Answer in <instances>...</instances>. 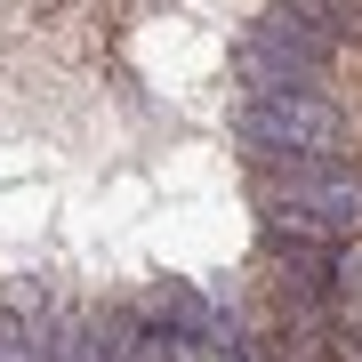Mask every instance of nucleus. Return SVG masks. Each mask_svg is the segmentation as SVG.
I'll list each match as a JSON object with an SVG mask.
<instances>
[{
  "label": "nucleus",
  "instance_id": "nucleus-1",
  "mask_svg": "<svg viewBox=\"0 0 362 362\" xmlns=\"http://www.w3.org/2000/svg\"><path fill=\"white\" fill-rule=\"evenodd\" d=\"M242 137L266 161H322L338 137V113L322 105V89H274V97L242 105Z\"/></svg>",
  "mask_w": 362,
  "mask_h": 362
},
{
  "label": "nucleus",
  "instance_id": "nucleus-2",
  "mask_svg": "<svg viewBox=\"0 0 362 362\" xmlns=\"http://www.w3.org/2000/svg\"><path fill=\"white\" fill-rule=\"evenodd\" d=\"M0 362H40V330L25 314H0Z\"/></svg>",
  "mask_w": 362,
  "mask_h": 362
}]
</instances>
